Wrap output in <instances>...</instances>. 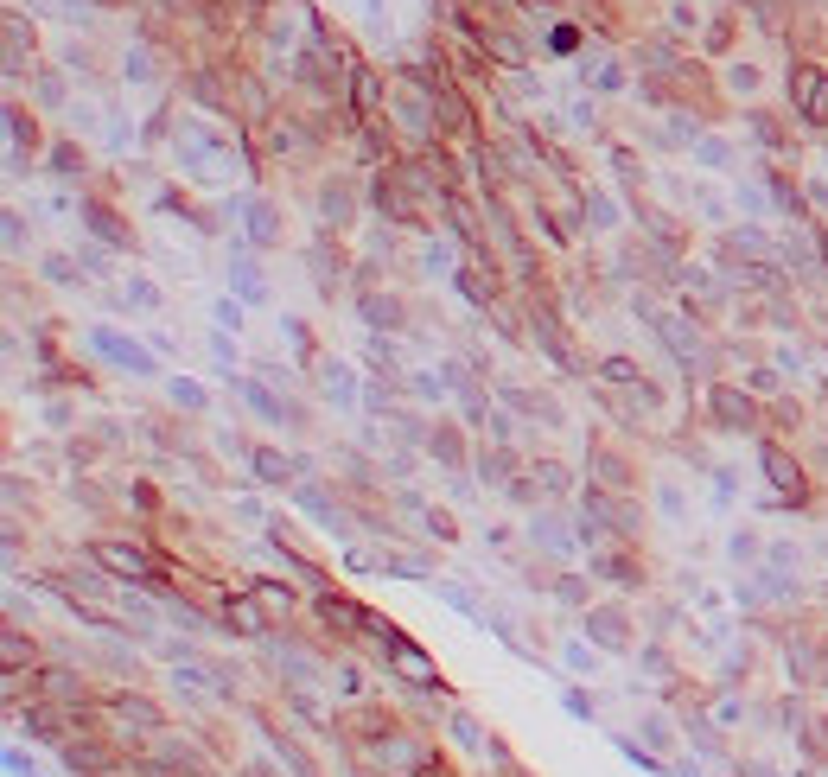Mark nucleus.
<instances>
[{"label":"nucleus","mask_w":828,"mask_h":777,"mask_svg":"<svg viewBox=\"0 0 828 777\" xmlns=\"http://www.w3.org/2000/svg\"><path fill=\"white\" fill-rule=\"evenodd\" d=\"M102 574L109 580H134V586H166V567H160V555L153 548H141V542H115V535H96L90 548H83Z\"/></svg>","instance_id":"1"},{"label":"nucleus","mask_w":828,"mask_h":777,"mask_svg":"<svg viewBox=\"0 0 828 777\" xmlns=\"http://www.w3.org/2000/svg\"><path fill=\"white\" fill-rule=\"evenodd\" d=\"M707 414H714L720 434H758V427H765V408H758L739 383H707Z\"/></svg>","instance_id":"2"},{"label":"nucleus","mask_w":828,"mask_h":777,"mask_svg":"<svg viewBox=\"0 0 828 777\" xmlns=\"http://www.w3.org/2000/svg\"><path fill=\"white\" fill-rule=\"evenodd\" d=\"M90 351L102 357V364H115L122 376H160V364H153L147 344H134L128 332H115V325H96V332H90Z\"/></svg>","instance_id":"3"},{"label":"nucleus","mask_w":828,"mask_h":777,"mask_svg":"<svg viewBox=\"0 0 828 777\" xmlns=\"http://www.w3.org/2000/svg\"><path fill=\"white\" fill-rule=\"evenodd\" d=\"M790 102H797V122L828 134V71L822 64H790Z\"/></svg>","instance_id":"4"},{"label":"nucleus","mask_w":828,"mask_h":777,"mask_svg":"<svg viewBox=\"0 0 828 777\" xmlns=\"http://www.w3.org/2000/svg\"><path fill=\"white\" fill-rule=\"evenodd\" d=\"M109 727L122 739H153V733H166V714L147 695H109Z\"/></svg>","instance_id":"5"},{"label":"nucleus","mask_w":828,"mask_h":777,"mask_svg":"<svg viewBox=\"0 0 828 777\" xmlns=\"http://www.w3.org/2000/svg\"><path fill=\"white\" fill-rule=\"evenodd\" d=\"M758 465H765L771 491H778L784 504H803V497H809V472L797 465V453H784L778 440H765V446H758Z\"/></svg>","instance_id":"6"},{"label":"nucleus","mask_w":828,"mask_h":777,"mask_svg":"<svg viewBox=\"0 0 828 777\" xmlns=\"http://www.w3.org/2000/svg\"><path fill=\"white\" fill-rule=\"evenodd\" d=\"M586 637L599 650H631V612L625 606H586Z\"/></svg>","instance_id":"7"},{"label":"nucleus","mask_w":828,"mask_h":777,"mask_svg":"<svg viewBox=\"0 0 828 777\" xmlns=\"http://www.w3.org/2000/svg\"><path fill=\"white\" fill-rule=\"evenodd\" d=\"M249 472H255V485H274V491L300 485V459H287L281 446H249Z\"/></svg>","instance_id":"8"},{"label":"nucleus","mask_w":828,"mask_h":777,"mask_svg":"<svg viewBox=\"0 0 828 777\" xmlns=\"http://www.w3.org/2000/svg\"><path fill=\"white\" fill-rule=\"evenodd\" d=\"M236 211H243V236H249L255 249H274V243L287 236V230H281V211H274L268 198H243Z\"/></svg>","instance_id":"9"},{"label":"nucleus","mask_w":828,"mask_h":777,"mask_svg":"<svg viewBox=\"0 0 828 777\" xmlns=\"http://www.w3.org/2000/svg\"><path fill=\"white\" fill-rule=\"evenodd\" d=\"M223 625H230L236 637H268V631H274L255 593H230V599H223Z\"/></svg>","instance_id":"10"},{"label":"nucleus","mask_w":828,"mask_h":777,"mask_svg":"<svg viewBox=\"0 0 828 777\" xmlns=\"http://www.w3.org/2000/svg\"><path fill=\"white\" fill-rule=\"evenodd\" d=\"M83 223H90V236H96V243H109V249H134V230H128V223L115 217L102 198H83Z\"/></svg>","instance_id":"11"},{"label":"nucleus","mask_w":828,"mask_h":777,"mask_svg":"<svg viewBox=\"0 0 828 777\" xmlns=\"http://www.w3.org/2000/svg\"><path fill=\"white\" fill-rule=\"evenodd\" d=\"M230 293L243 306H262L268 300V274L255 268V255H230Z\"/></svg>","instance_id":"12"},{"label":"nucleus","mask_w":828,"mask_h":777,"mask_svg":"<svg viewBox=\"0 0 828 777\" xmlns=\"http://www.w3.org/2000/svg\"><path fill=\"white\" fill-rule=\"evenodd\" d=\"M599 376H606V389H631L644 408H657V389L644 383V370H637L631 357H606V364H599Z\"/></svg>","instance_id":"13"},{"label":"nucleus","mask_w":828,"mask_h":777,"mask_svg":"<svg viewBox=\"0 0 828 777\" xmlns=\"http://www.w3.org/2000/svg\"><path fill=\"white\" fill-rule=\"evenodd\" d=\"M230 383H236V389H243V395H249V408H255V414H262V421H268V427H287V408H281V395H274V389L262 383V376H230Z\"/></svg>","instance_id":"14"},{"label":"nucleus","mask_w":828,"mask_h":777,"mask_svg":"<svg viewBox=\"0 0 828 777\" xmlns=\"http://www.w3.org/2000/svg\"><path fill=\"white\" fill-rule=\"evenodd\" d=\"M357 306H364L370 332H395V325H402V300H389V293H376V287L357 293Z\"/></svg>","instance_id":"15"},{"label":"nucleus","mask_w":828,"mask_h":777,"mask_svg":"<svg viewBox=\"0 0 828 777\" xmlns=\"http://www.w3.org/2000/svg\"><path fill=\"white\" fill-rule=\"evenodd\" d=\"M0 656H7V676H26V669L39 663V644H32L26 631H0Z\"/></svg>","instance_id":"16"},{"label":"nucleus","mask_w":828,"mask_h":777,"mask_svg":"<svg viewBox=\"0 0 828 777\" xmlns=\"http://www.w3.org/2000/svg\"><path fill=\"white\" fill-rule=\"evenodd\" d=\"M427 453H434V459H446L453 472H465V440H459V427H453V421H440L434 434H427Z\"/></svg>","instance_id":"17"},{"label":"nucleus","mask_w":828,"mask_h":777,"mask_svg":"<svg viewBox=\"0 0 828 777\" xmlns=\"http://www.w3.org/2000/svg\"><path fill=\"white\" fill-rule=\"evenodd\" d=\"M453 281H459V293H465V300H478V306H491V300H497V281H485V262H478V255H472V262H465V268L453 274Z\"/></svg>","instance_id":"18"},{"label":"nucleus","mask_w":828,"mask_h":777,"mask_svg":"<svg viewBox=\"0 0 828 777\" xmlns=\"http://www.w3.org/2000/svg\"><path fill=\"white\" fill-rule=\"evenodd\" d=\"M319 383H325V395H332V402H344V408L357 402V376H351V364H332V357H325V364H319Z\"/></svg>","instance_id":"19"},{"label":"nucleus","mask_w":828,"mask_h":777,"mask_svg":"<svg viewBox=\"0 0 828 777\" xmlns=\"http://www.w3.org/2000/svg\"><path fill=\"white\" fill-rule=\"evenodd\" d=\"M504 402H510V408H523V414H536V421H548V427H561V408L548 402V395H536V389H516V383H510V389H504Z\"/></svg>","instance_id":"20"},{"label":"nucleus","mask_w":828,"mask_h":777,"mask_svg":"<svg viewBox=\"0 0 828 777\" xmlns=\"http://www.w3.org/2000/svg\"><path fill=\"white\" fill-rule=\"evenodd\" d=\"M7 141H13V153L39 147V115H26L20 102H7Z\"/></svg>","instance_id":"21"},{"label":"nucleus","mask_w":828,"mask_h":777,"mask_svg":"<svg viewBox=\"0 0 828 777\" xmlns=\"http://www.w3.org/2000/svg\"><path fill=\"white\" fill-rule=\"evenodd\" d=\"M26 13H7V77H26Z\"/></svg>","instance_id":"22"},{"label":"nucleus","mask_w":828,"mask_h":777,"mask_svg":"<svg viewBox=\"0 0 828 777\" xmlns=\"http://www.w3.org/2000/svg\"><path fill=\"white\" fill-rule=\"evenodd\" d=\"M166 395H172L179 408H192V414H204V408H211V395H204V383H192V376H166Z\"/></svg>","instance_id":"23"},{"label":"nucleus","mask_w":828,"mask_h":777,"mask_svg":"<svg viewBox=\"0 0 828 777\" xmlns=\"http://www.w3.org/2000/svg\"><path fill=\"white\" fill-rule=\"evenodd\" d=\"M599 574H612V586H637L644 567H637L631 555H606V548H599Z\"/></svg>","instance_id":"24"},{"label":"nucleus","mask_w":828,"mask_h":777,"mask_svg":"<svg viewBox=\"0 0 828 777\" xmlns=\"http://www.w3.org/2000/svg\"><path fill=\"white\" fill-rule=\"evenodd\" d=\"M249 593L262 599L268 612H293V586H281V580H249Z\"/></svg>","instance_id":"25"},{"label":"nucleus","mask_w":828,"mask_h":777,"mask_svg":"<svg viewBox=\"0 0 828 777\" xmlns=\"http://www.w3.org/2000/svg\"><path fill=\"white\" fill-rule=\"evenodd\" d=\"M51 172H58V179H83V153L71 141H58L51 147Z\"/></svg>","instance_id":"26"},{"label":"nucleus","mask_w":828,"mask_h":777,"mask_svg":"<svg viewBox=\"0 0 828 777\" xmlns=\"http://www.w3.org/2000/svg\"><path fill=\"white\" fill-rule=\"evenodd\" d=\"M421 523H427V535H440V542H453V535H459V523H453L446 510H434V504L421 510Z\"/></svg>","instance_id":"27"},{"label":"nucleus","mask_w":828,"mask_h":777,"mask_svg":"<svg viewBox=\"0 0 828 777\" xmlns=\"http://www.w3.org/2000/svg\"><path fill=\"white\" fill-rule=\"evenodd\" d=\"M695 160L701 166H733V147L727 141H695Z\"/></svg>","instance_id":"28"},{"label":"nucleus","mask_w":828,"mask_h":777,"mask_svg":"<svg viewBox=\"0 0 828 777\" xmlns=\"http://www.w3.org/2000/svg\"><path fill=\"white\" fill-rule=\"evenodd\" d=\"M211 319H217V332L243 325V300H236V293H230V300H217V306H211Z\"/></svg>","instance_id":"29"},{"label":"nucleus","mask_w":828,"mask_h":777,"mask_svg":"<svg viewBox=\"0 0 828 777\" xmlns=\"http://www.w3.org/2000/svg\"><path fill=\"white\" fill-rule=\"evenodd\" d=\"M536 478H542V491H548V497H561V491H567V472H561L555 459H548V465H536Z\"/></svg>","instance_id":"30"},{"label":"nucleus","mask_w":828,"mask_h":777,"mask_svg":"<svg viewBox=\"0 0 828 777\" xmlns=\"http://www.w3.org/2000/svg\"><path fill=\"white\" fill-rule=\"evenodd\" d=\"M45 274H51L58 287H71V281H77V262H71V255H51V262H45Z\"/></svg>","instance_id":"31"},{"label":"nucleus","mask_w":828,"mask_h":777,"mask_svg":"<svg viewBox=\"0 0 828 777\" xmlns=\"http://www.w3.org/2000/svg\"><path fill=\"white\" fill-rule=\"evenodd\" d=\"M325 217H351V192H338V185H325Z\"/></svg>","instance_id":"32"},{"label":"nucleus","mask_w":828,"mask_h":777,"mask_svg":"<svg viewBox=\"0 0 828 777\" xmlns=\"http://www.w3.org/2000/svg\"><path fill=\"white\" fill-rule=\"evenodd\" d=\"M122 64H128V83H147L153 77V58H147V51H128Z\"/></svg>","instance_id":"33"},{"label":"nucleus","mask_w":828,"mask_h":777,"mask_svg":"<svg viewBox=\"0 0 828 777\" xmlns=\"http://www.w3.org/2000/svg\"><path fill=\"white\" fill-rule=\"evenodd\" d=\"M727 90H758V71H752V64H733V71H727Z\"/></svg>","instance_id":"34"},{"label":"nucleus","mask_w":828,"mask_h":777,"mask_svg":"<svg viewBox=\"0 0 828 777\" xmlns=\"http://www.w3.org/2000/svg\"><path fill=\"white\" fill-rule=\"evenodd\" d=\"M128 300L134 306H160V287H153V281H128Z\"/></svg>","instance_id":"35"},{"label":"nucleus","mask_w":828,"mask_h":777,"mask_svg":"<svg viewBox=\"0 0 828 777\" xmlns=\"http://www.w3.org/2000/svg\"><path fill=\"white\" fill-rule=\"evenodd\" d=\"M20 243H26V217L7 211V249H20Z\"/></svg>","instance_id":"36"},{"label":"nucleus","mask_w":828,"mask_h":777,"mask_svg":"<svg viewBox=\"0 0 828 777\" xmlns=\"http://www.w3.org/2000/svg\"><path fill=\"white\" fill-rule=\"evenodd\" d=\"M58 96H64V83H58V77H39V102H45V109H51Z\"/></svg>","instance_id":"37"},{"label":"nucleus","mask_w":828,"mask_h":777,"mask_svg":"<svg viewBox=\"0 0 828 777\" xmlns=\"http://www.w3.org/2000/svg\"><path fill=\"white\" fill-rule=\"evenodd\" d=\"M822 255H828V236H822Z\"/></svg>","instance_id":"38"}]
</instances>
